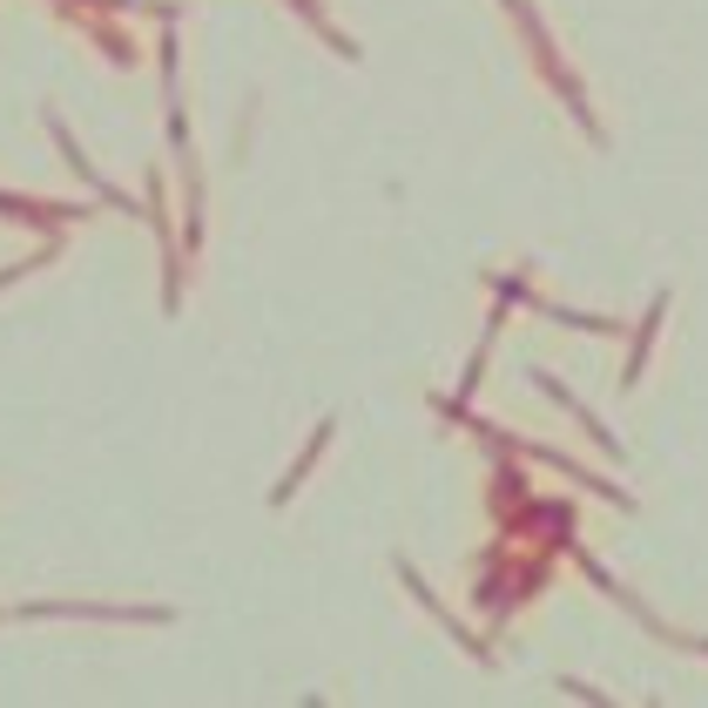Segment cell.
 I'll use <instances>...</instances> for the list:
<instances>
[{"label":"cell","mask_w":708,"mask_h":708,"mask_svg":"<svg viewBox=\"0 0 708 708\" xmlns=\"http://www.w3.org/2000/svg\"><path fill=\"white\" fill-rule=\"evenodd\" d=\"M28 621H149V628H169L175 614L169 607H95V600H34V607H21Z\"/></svg>","instance_id":"6da1fadb"},{"label":"cell","mask_w":708,"mask_h":708,"mask_svg":"<svg viewBox=\"0 0 708 708\" xmlns=\"http://www.w3.org/2000/svg\"><path fill=\"white\" fill-rule=\"evenodd\" d=\"M48 129H54V142H61V155L74 162V175H81V183H88V190H95V196H102L109 210H135V203H129V196H122L115 183H102V175H95V169H88V155L74 149V135H68V122H61V115H48Z\"/></svg>","instance_id":"7a4b0ae2"},{"label":"cell","mask_w":708,"mask_h":708,"mask_svg":"<svg viewBox=\"0 0 708 708\" xmlns=\"http://www.w3.org/2000/svg\"><path fill=\"white\" fill-rule=\"evenodd\" d=\"M661 317H668V291H661V297L648 304V317H641V331H635V351H628V372H621L628 385H635V378H641V365H648V344H655V324H661Z\"/></svg>","instance_id":"3957f363"},{"label":"cell","mask_w":708,"mask_h":708,"mask_svg":"<svg viewBox=\"0 0 708 708\" xmlns=\"http://www.w3.org/2000/svg\"><path fill=\"white\" fill-rule=\"evenodd\" d=\"M324 438H331V418H324V425H317V432H311V446H304V459H297V466H291V473H284V486H277V493H271V506H284V499H291V493H297V486H304V473H311V466H317V453H324Z\"/></svg>","instance_id":"277c9868"},{"label":"cell","mask_w":708,"mask_h":708,"mask_svg":"<svg viewBox=\"0 0 708 708\" xmlns=\"http://www.w3.org/2000/svg\"><path fill=\"white\" fill-rule=\"evenodd\" d=\"M291 8H297V14H304V21H311L317 34H324V48H337L344 61H351V54H358V41H344V34H337V28L324 21V8H317V0H291Z\"/></svg>","instance_id":"5b68a950"},{"label":"cell","mask_w":708,"mask_h":708,"mask_svg":"<svg viewBox=\"0 0 708 708\" xmlns=\"http://www.w3.org/2000/svg\"><path fill=\"white\" fill-rule=\"evenodd\" d=\"M493 291H499V304H534V291H526L519 277H493ZM540 311V304H534Z\"/></svg>","instance_id":"8992f818"}]
</instances>
